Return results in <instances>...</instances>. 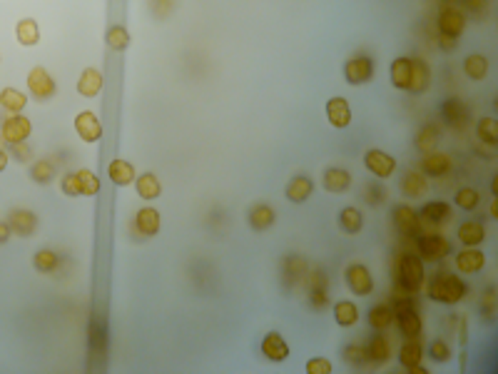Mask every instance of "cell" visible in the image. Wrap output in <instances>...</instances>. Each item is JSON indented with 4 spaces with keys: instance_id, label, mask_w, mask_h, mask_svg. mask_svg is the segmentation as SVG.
Instances as JSON below:
<instances>
[{
    "instance_id": "6da1fadb",
    "label": "cell",
    "mask_w": 498,
    "mask_h": 374,
    "mask_svg": "<svg viewBox=\"0 0 498 374\" xmlns=\"http://www.w3.org/2000/svg\"><path fill=\"white\" fill-rule=\"evenodd\" d=\"M426 280V269H424V260L419 252H401L396 255L393 262V284L404 292V295H416L424 287Z\"/></svg>"
},
{
    "instance_id": "7a4b0ae2",
    "label": "cell",
    "mask_w": 498,
    "mask_h": 374,
    "mask_svg": "<svg viewBox=\"0 0 498 374\" xmlns=\"http://www.w3.org/2000/svg\"><path fill=\"white\" fill-rule=\"evenodd\" d=\"M466 292H468L466 282L459 275H453V272H441V275L433 277L431 284H429V300H433V302L439 304H448V307H451V304H459L466 297Z\"/></svg>"
},
{
    "instance_id": "3957f363",
    "label": "cell",
    "mask_w": 498,
    "mask_h": 374,
    "mask_svg": "<svg viewBox=\"0 0 498 374\" xmlns=\"http://www.w3.org/2000/svg\"><path fill=\"white\" fill-rule=\"evenodd\" d=\"M393 322L399 332L407 340H413V337H421V329H424V322H421L419 309H416V302L411 300V295L401 297L393 302Z\"/></svg>"
},
{
    "instance_id": "277c9868",
    "label": "cell",
    "mask_w": 498,
    "mask_h": 374,
    "mask_svg": "<svg viewBox=\"0 0 498 374\" xmlns=\"http://www.w3.org/2000/svg\"><path fill=\"white\" fill-rule=\"evenodd\" d=\"M413 240H416V252H419L424 262H439V260H444L451 252V242L444 235H439V232L424 230Z\"/></svg>"
},
{
    "instance_id": "5b68a950",
    "label": "cell",
    "mask_w": 498,
    "mask_h": 374,
    "mask_svg": "<svg viewBox=\"0 0 498 374\" xmlns=\"http://www.w3.org/2000/svg\"><path fill=\"white\" fill-rule=\"evenodd\" d=\"M344 80L349 85H367L374 80V60L369 55H351V58L344 63Z\"/></svg>"
},
{
    "instance_id": "8992f818",
    "label": "cell",
    "mask_w": 498,
    "mask_h": 374,
    "mask_svg": "<svg viewBox=\"0 0 498 374\" xmlns=\"http://www.w3.org/2000/svg\"><path fill=\"white\" fill-rule=\"evenodd\" d=\"M28 90H30V95H33L38 103H47L50 98H55L58 85H55V80L50 78V72L38 65L28 72Z\"/></svg>"
},
{
    "instance_id": "52a82bcc",
    "label": "cell",
    "mask_w": 498,
    "mask_h": 374,
    "mask_svg": "<svg viewBox=\"0 0 498 374\" xmlns=\"http://www.w3.org/2000/svg\"><path fill=\"white\" fill-rule=\"evenodd\" d=\"M436 25H439V35H448V38L459 40L466 30L464 10H459L456 6H444L441 8L439 18H436Z\"/></svg>"
},
{
    "instance_id": "ba28073f",
    "label": "cell",
    "mask_w": 498,
    "mask_h": 374,
    "mask_svg": "<svg viewBox=\"0 0 498 374\" xmlns=\"http://www.w3.org/2000/svg\"><path fill=\"white\" fill-rule=\"evenodd\" d=\"M391 217H393V227L401 232L404 237H416L419 232H424V225H421L419 220V212L413 210L411 205H396L391 210Z\"/></svg>"
},
{
    "instance_id": "9c48e42d",
    "label": "cell",
    "mask_w": 498,
    "mask_h": 374,
    "mask_svg": "<svg viewBox=\"0 0 498 374\" xmlns=\"http://www.w3.org/2000/svg\"><path fill=\"white\" fill-rule=\"evenodd\" d=\"M364 167L371 172L374 178L387 180L396 172V160H393L389 152L379 150V147H371V150L364 152Z\"/></svg>"
},
{
    "instance_id": "30bf717a",
    "label": "cell",
    "mask_w": 498,
    "mask_h": 374,
    "mask_svg": "<svg viewBox=\"0 0 498 374\" xmlns=\"http://www.w3.org/2000/svg\"><path fill=\"white\" fill-rule=\"evenodd\" d=\"M344 280H347V287L354 292L356 297H367L374 292V277L369 272L367 264H349L347 272H344Z\"/></svg>"
},
{
    "instance_id": "8fae6325",
    "label": "cell",
    "mask_w": 498,
    "mask_h": 374,
    "mask_svg": "<svg viewBox=\"0 0 498 374\" xmlns=\"http://www.w3.org/2000/svg\"><path fill=\"white\" fill-rule=\"evenodd\" d=\"M453 217L451 205L444 202V200H433V202H426L424 207L419 210V220L424 227L433 230V227H439V225H446L448 220Z\"/></svg>"
},
{
    "instance_id": "7c38bea8",
    "label": "cell",
    "mask_w": 498,
    "mask_h": 374,
    "mask_svg": "<svg viewBox=\"0 0 498 374\" xmlns=\"http://www.w3.org/2000/svg\"><path fill=\"white\" fill-rule=\"evenodd\" d=\"M75 132L80 135V140L87 145L98 143L102 138V123L92 110H83L75 115Z\"/></svg>"
},
{
    "instance_id": "4fadbf2b",
    "label": "cell",
    "mask_w": 498,
    "mask_h": 374,
    "mask_svg": "<svg viewBox=\"0 0 498 374\" xmlns=\"http://www.w3.org/2000/svg\"><path fill=\"white\" fill-rule=\"evenodd\" d=\"M0 132H3V140H6V143H25V140L30 138V132H33V125H30V120H28L23 112H13V115L3 123Z\"/></svg>"
},
{
    "instance_id": "5bb4252c",
    "label": "cell",
    "mask_w": 498,
    "mask_h": 374,
    "mask_svg": "<svg viewBox=\"0 0 498 374\" xmlns=\"http://www.w3.org/2000/svg\"><path fill=\"white\" fill-rule=\"evenodd\" d=\"M259 352L264 355V360L277 362V364H282V362L289 360V344L279 332H267L262 344H259Z\"/></svg>"
},
{
    "instance_id": "9a60e30c",
    "label": "cell",
    "mask_w": 498,
    "mask_h": 374,
    "mask_svg": "<svg viewBox=\"0 0 498 374\" xmlns=\"http://www.w3.org/2000/svg\"><path fill=\"white\" fill-rule=\"evenodd\" d=\"M431 85V67L426 60L411 58V78H409V90L411 95H424Z\"/></svg>"
},
{
    "instance_id": "2e32d148",
    "label": "cell",
    "mask_w": 498,
    "mask_h": 374,
    "mask_svg": "<svg viewBox=\"0 0 498 374\" xmlns=\"http://www.w3.org/2000/svg\"><path fill=\"white\" fill-rule=\"evenodd\" d=\"M367 357H369V364L384 367V364L391 360V340H389L384 332H376L367 344Z\"/></svg>"
},
{
    "instance_id": "e0dca14e",
    "label": "cell",
    "mask_w": 498,
    "mask_h": 374,
    "mask_svg": "<svg viewBox=\"0 0 498 374\" xmlns=\"http://www.w3.org/2000/svg\"><path fill=\"white\" fill-rule=\"evenodd\" d=\"M439 115L448 127H466L468 123V110L459 98H448L439 105Z\"/></svg>"
},
{
    "instance_id": "ac0fdd59",
    "label": "cell",
    "mask_w": 498,
    "mask_h": 374,
    "mask_svg": "<svg viewBox=\"0 0 498 374\" xmlns=\"http://www.w3.org/2000/svg\"><path fill=\"white\" fill-rule=\"evenodd\" d=\"M453 262H456V269L464 272V275H476L486 267V255L479 247H464L459 255L453 257Z\"/></svg>"
},
{
    "instance_id": "d6986e66",
    "label": "cell",
    "mask_w": 498,
    "mask_h": 374,
    "mask_svg": "<svg viewBox=\"0 0 498 374\" xmlns=\"http://www.w3.org/2000/svg\"><path fill=\"white\" fill-rule=\"evenodd\" d=\"M105 87V75L98 67H85L78 80V92L83 98H98Z\"/></svg>"
},
{
    "instance_id": "ffe728a7",
    "label": "cell",
    "mask_w": 498,
    "mask_h": 374,
    "mask_svg": "<svg viewBox=\"0 0 498 374\" xmlns=\"http://www.w3.org/2000/svg\"><path fill=\"white\" fill-rule=\"evenodd\" d=\"M160 227H162V215H160L155 207H142V210H138V215H135V230L140 232L142 237H155L160 232Z\"/></svg>"
},
{
    "instance_id": "44dd1931",
    "label": "cell",
    "mask_w": 498,
    "mask_h": 374,
    "mask_svg": "<svg viewBox=\"0 0 498 374\" xmlns=\"http://www.w3.org/2000/svg\"><path fill=\"white\" fill-rule=\"evenodd\" d=\"M448 170H451V158H448L446 152L431 150L421 160V172H424L426 178H444Z\"/></svg>"
},
{
    "instance_id": "7402d4cb",
    "label": "cell",
    "mask_w": 498,
    "mask_h": 374,
    "mask_svg": "<svg viewBox=\"0 0 498 374\" xmlns=\"http://www.w3.org/2000/svg\"><path fill=\"white\" fill-rule=\"evenodd\" d=\"M327 120L332 123V127H349L351 125V107H349L347 98H329L327 100Z\"/></svg>"
},
{
    "instance_id": "603a6c76",
    "label": "cell",
    "mask_w": 498,
    "mask_h": 374,
    "mask_svg": "<svg viewBox=\"0 0 498 374\" xmlns=\"http://www.w3.org/2000/svg\"><path fill=\"white\" fill-rule=\"evenodd\" d=\"M8 225H10V232L20 237H30L38 230V215L30 210H13L8 217Z\"/></svg>"
},
{
    "instance_id": "cb8c5ba5",
    "label": "cell",
    "mask_w": 498,
    "mask_h": 374,
    "mask_svg": "<svg viewBox=\"0 0 498 374\" xmlns=\"http://www.w3.org/2000/svg\"><path fill=\"white\" fill-rule=\"evenodd\" d=\"M309 304L312 309H324L329 307V295H327V275L324 269L312 272V282H309Z\"/></svg>"
},
{
    "instance_id": "d4e9b609",
    "label": "cell",
    "mask_w": 498,
    "mask_h": 374,
    "mask_svg": "<svg viewBox=\"0 0 498 374\" xmlns=\"http://www.w3.org/2000/svg\"><path fill=\"white\" fill-rule=\"evenodd\" d=\"M401 192L409 200H419L429 192V178L421 170H409L401 180Z\"/></svg>"
},
{
    "instance_id": "484cf974",
    "label": "cell",
    "mask_w": 498,
    "mask_h": 374,
    "mask_svg": "<svg viewBox=\"0 0 498 374\" xmlns=\"http://www.w3.org/2000/svg\"><path fill=\"white\" fill-rule=\"evenodd\" d=\"M459 242L464 247H479V245L486 242V227L481 220H466V222L459 225Z\"/></svg>"
},
{
    "instance_id": "4316f807",
    "label": "cell",
    "mask_w": 498,
    "mask_h": 374,
    "mask_svg": "<svg viewBox=\"0 0 498 374\" xmlns=\"http://www.w3.org/2000/svg\"><path fill=\"white\" fill-rule=\"evenodd\" d=\"M321 185L327 192H334V195H341L351 187V175L344 167H329L324 170V178H321Z\"/></svg>"
},
{
    "instance_id": "83f0119b",
    "label": "cell",
    "mask_w": 498,
    "mask_h": 374,
    "mask_svg": "<svg viewBox=\"0 0 498 374\" xmlns=\"http://www.w3.org/2000/svg\"><path fill=\"white\" fill-rule=\"evenodd\" d=\"M312 192H314V183H312L307 175H296V178L289 180L284 195H287L289 202L302 205V202H307L309 197H312Z\"/></svg>"
},
{
    "instance_id": "f1b7e54d",
    "label": "cell",
    "mask_w": 498,
    "mask_h": 374,
    "mask_svg": "<svg viewBox=\"0 0 498 374\" xmlns=\"http://www.w3.org/2000/svg\"><path fill=\"white\" fill-rule=\"evenodd\" d=\"M249 227L255 232H264V230H269L272 225L277 222V212H274V207H269V205H264V202H259V205H255L252 210H249Z\"/></svg>"
},
{
    "instance_id": "f546056e",
    "label": "cell",
    "mask_w": 498,
    "mask_h": 374,
    "mask_svg": "<svg viewBox=\"0 0 498 374\" xmlns=\"http://www.w3.org/2000/svg\"><path fill=\"white\" fill-rule=\"evenodd\" d=\"M107 178L118 185V187H127V185L135 183V178H138V175H135V167H132L127 160L115 158L110 165H107Z\"/></svg>"
},
{
    "instance_id": "4dcf8cb0",
    "label": "cell",
    "mask_w": 498,
    "mask_h": 374,
    "mask_svg": "<svg viewBox=\"0 0 498 374\" xmlns=\"http://www.w3.org/2000/svg\"><path fill=\"white\" fill-rule=\"evenodd\" d=\"M132 185H135L138 195L142 197V200H147V202H152V200H158V197L162 195V183H160V178L155 172H142L140 178H135Z\"/></svg>"
},
{
    "instance_id": "1f68e13d",
    "label": "cell",
    "mask_w": 498,
    "mask_h": 374,
    "mask_svg": "<svg viewBox=\"0 0 498 374\" xmlns=\"http://www.w3.org/2000/svg\"><path fill=\"white\" fill-rule=\"evenodd\" d=\"M399 362L401 367L407 369H416L424 362V347H421V340L413 337V340H407L399 347Z\"/></svg>"
},
{
    "instance_id": "d6a6232c",
    "label": "cell",
    "mask_w": 498,
    "mask_h": 374,
    "mask_svg": "<svg viewBox=\"0 0 498 374\" xmlns=\"http://www.w3.org/2000/svg\"><path fill=\"white\" fill-rule=\"evenodd\" d=\"M439 140H441V127L436 123H429L424 125L419 132H416V140H413V145H416V150L419 152H431L439 147Z\"/></svg>"
},
{
    "instance_id": "836d02e7",
    "label": "cell",
    "mask_w": 498,
    "mask_h": 374,
    "mask_svg": "<svg viewBox=\"0 0 498 374\" xmlns=\"http://www.w3.org/2000/svg\"><path fill=\"white\" fill-rule=\"evenodd\" d=\"M307 260L299 255H289L287 260L282 262V272H284V284H294V282H302L304 277H307Z\"/></svg>"
},
{
    "instance_id": "e575fe53",
    "label": "cell",
    "mask_w": 498,
    "mask_h": 374,
    "mask_svg": "<svg viewBox=\"0 0 498 374\" xmlns=\"http://www.w3.org/2000/svg\"><path fill=\"white\" fill-rule=\"evenodd\" d=\"M389 78L396 90H409V78H411V58H396L389 67Z\"/></svg>"
},
{
    "instance_id": "d590c367",
    "label": "cell",
    "mask_w": 498,
    "mask_h": 374,
    "mask_svg": "<svg viewBox=\"0 0 498 374\" xmlns=\"http://www.w3.org/2000/svg\"><path fill=\"white\" fill-rule=\"evenodd\" d=\"M15 38H18L20 45H25V48L38 45V43H40L38 20H33V18H23V20H20L18 25H15Z\"/></svg>"
},
{
    "instance_id": "8d00e7d4",
    "label": "cell",
    "mask_w": 498,
    "mask_h": 374,
    "mask_svg": "<svg viewBox=\"0 0 498 374\" xmlns=\"http://www.w3.org/2000/svg\"><path fill=\"white\" fill-rule=\"evenodd\" d=\"M369 324L374 332H387L393 324V307L391 304H374L369 309Z\"/></svg>"
},
{
    "instance_id": "74e56055",
    "label": "cell",
    "mask_w": 498,
    "mask_h": 374,
    "mask_svg": "<svg viewBox=\"0 0 498 374\" xmlns=\"http://www.w3.org/2000/svg\"><path fill=\"white\" fill-rule=\"evenodd\" d=\"M464 72H466V78L473 80V83L486 80V75H488V58L481 53H471L464 60Z\"/></svg>"
},
{
    "instance_id": "f35d334b",
    "label": "cell",
    "mask_w": 498,
    "mask_h": 374,
    "mask_svg": "<svg viewBox=\"0 0 498 374\" xmlns=\"http://www.w3.org/2000/svg\"><path fill=\"white\" fill-rule=\"evenodd\" d=\"M334 322L339 327H354L359 322V307L351 300H339L334 304Z\"/></svg>"
},
{
    "instance_id": "ab89813d",
    "label": "cell",
    "mask_w": 498,
    "mask_h": 374,
    "mask_svg": "<svg viewBox=\"0 0 498 374\" xmlns=\"http://www.w3.org/2000/svg\"><path fill=\"white\" fill-rule=\"evenodd\" d=\"M25 105H28L25 92L15 90V87H3V90H0V107H6L8 112H23Z\"/></svg>"
},
{
    "instance_id": "60d3db41",
    "label": "cell",
    "mask_w": 498,
    "mask_h": 374,
    "mask_svg": "<svg viewBox=\"0 0 498 374\" xmlns=\"http://www.w3.org/2000/svg\"><path fill=\"white\" fill-rule=\"evenodd\" d=\"M453 202H456V207H459V210L473 212V210H479L481 192L473 190V187H459V190H456V195H453Z\"/></svg>"
},
{
    "instance_id": "b9f144b4",
    "label": "cell",
    "mask_w": 498,
    "mask_h": 374,
    "mask_svg": "<svg viewBox=\"0 0 498 374\" xmlns=\"http://www.w3.org/2000/svg\"><path fill=\"white\" fill-rule=\"evenodd\" d=\"M339 227L347 235H356V232H361V227H364V217H361V212L356 210V207H344V210L339 212Z\"/></svg>"
},
{
    "instance_id": "7bdbcfd3",
    "label": "cell",
    "mask_w": 498,
    "mask_h": 374,
    "mask_svg": "<svg viewBox=\"0 0 498 374\" xmlns=\"http://www.w3.org/2000/svg\"><path fill=\"white\" fill-rule=\"evenodd\" d=\"M33 267L38 269L40 275H50V272H55V269L60 267L58 252H53V249H40V252H35Z\"/></svg>"
},
{
    "instance_id": "ee69618b",
    "label": "cell",
    "mask_w": 498,
    "mask_h": 374,
    "mask_svg": "<svg viewBox=\"0 0 498 374\" xmlns=\"http://www.w3.org/2000/svg\"><path fill=\"white\" fill-rule=\"evenodd\" d=\"M476 138L484 145H498V123L493 118H481L476 125Z\"/></svg>"
},
{
    "instance_id": "f6af8a7d",
    "label": "cell",
    "mask_w": 498,
    "mask_h": 374,
    "mask_svg": "<svg viewBox=\"0 0 498 374\" xmlns=\"http://www.w3.org/2000/svg\"><path fill=\"white\" fill-rule=\"evenodd\" d=\"M75 180H78L80 195H98L100 192V180L92 170H75Z\"/></svg>"
},
{
    "instance_id": "bcb514c9",
    "label": "cell",
    "mask_w": 498,
    "mask_h": 374,
    "mask_svg": "<svg viewBox=\"0 0 498 374\" xmlns=\"http://www.w3.org/2000/svg\"><path fill=\"white\" fill-rule=\"evenodd\" d=\"M107 45L112 48V50H118V53H122V50H127L130 48V33H127V28L124 25H112L110 30H107Z\"/></svg>"
},
{
    "instance_id": "7dc6e473",
    "label": "cell",
    "mask_w": 498,
    "mask_h": 374,
    "mask_svg": "<svg viewBox=\"0 0 498 374\" xmlns=\"http://www.w3.org/2000/svg\"><path fill=\"white\" fill-rule=\"evenodd\" d=\"M30 178L38 185H47L55 180V165L50 160H38V163L30 167Z\"/></svg>"
},
{
    "instance_id": "c3c4849f",
    "label": "cell",
    "mask_w": 498,
    "mask_h": 374,
    "mask_svg": "<svg viewBox=\"0 0 498 374\" xmlns=\"http://www.w3.org/2000/svg\"><path fill=\"white\" fill-rule=\"evenodd\" d=\"M344 362H347L349 367H367L369 364L367 347H361V344H347V347H344Z\"/></svg>"
},
{
    "instance_id": "681fc988",
    "label": "cell",
    "mask_w": 498,
    "mask_h": 374,
    "mask_svg": "<svg viewBox=\"0 0 498 374\" xmlns=\"http://www.w3.org/2000/svg\"><path fill=\"white\" fill-rule=\"evenodd\" d=\"M429 357L433 362H439V364H446V362L451 360V347L446 344V340H433L429 344Z\"/></svg>"
},
{
    "instance_id": "f907efd6",
    "label": "cell",
    "mask_w": 498,
    "mask_h": 374,
    "mask_svg": "<svg viewBox=\"0 0 498 374\" xmlns=\"http://www.w3.org/2000/svg\"><path fill=\"white\" fill-rule=\"evenodd\" d=\"M364 200H367L371 207H376V205L384 202V200H387V190H384V185L369 183L367 187H364Z\"/></svg>"
},
{
    "instance_id": "816d5d0a",
    "label": "cell",
    "mask_w": 498,
    "mask_h": 374,
    "mask_svg": "<svg viewBox=\"0 0 498 374\" xmlns=\"http://www.w3.org/2000/svg\"><path fill=\"white\" fill-rule=\"evenodd\" d=\"M334 367H332V362L327 357H312L307 362V374H332Z\"/></svg>"
},
{
    "instance_id": "f5cc1de1",
    "label": "cell",
    "mask_w": 498,
    "mask_h": 374,
    "mask_svg": "<svg viewBox=\"0 0 498 374\" xmlns=\"http://www.w3.org/2000/svg\"><path fill=\"white\" fill-rule=\"evenodd\" d=\"M60 190L65 192L67 197H78V195H80V187H78V180H75V172H67L65 178L60 180Z\"/></svg>"
},
{
    "instance_id": "db71d44e",
    "label": "cell",
    "mask_w": 498,
    "mask_h": 374,
    "mask_svg": "<svg viewBox=\"0 0 498 374\" xmlns=\"http://www.w3.org/2000/svg\"><path fill=\"white\" fill-rule=\"evenodd\" d=\"M8 150H10V155L13 158H18V163H28L30 160V147H28L25 143H6Z\"/></svg>"
},
{
    "instance_id": "11a10c76",
    "label": "cell",
    "mask_w": 498,
    "mask_h": 374,
    "mask_svg": "<svg viewBox=\"0 0 498 374\" xmlns=\"http://www.w3.org/2000/svg\"><path fill=\"white\" fill-rule=\"evenodd\" d=\"M456 45H459V40H456V38H448V35H439V48L444 50V53H453V50H456Z\"/></svg>"
},
{
    "instance_id": "9f6ffc18",
    "label": "cell",
    "mask_w": 498,
    "mask_h": 374,
    "mask_svg": "<svg viewBox=\"0 0 498 374\" xmlns=\"http://www.w3.org/2000/svg\"><path fill=\"white\" fill-rule=\"evenodd\" d=\"M10 240V225L0 220V245H6Z\"/></svg>"
},
{
    "instance_id": "6f0895ef",
    "label": "cell",
    "mask_w": 498,
    "mask_h": 374,
    "mask_svg": "<svg viewBox=\"0 0 498 374\" xmlns=\"http://www.w3.org/2000/svg\"><path fill=\"white\" fill-rule=\"evenodd\" d=\"M466 6L471 8V10H479V8H486V0H464Z\"/></svg>"
},
{
    "instance_id": "680465c9",
    "label": "cell",
    "mask_w": 498,
    "mask_h": 374,
    "mask_svg": "<svg viewBox=\"0 0 498 374\" xmlns=\"http://www.w3.org/2000/svg\"><path fill=\"white\" fill-rule=\"evenodd\" d=\"M8 163H10V158H8V152H6V150H0V172L6 170Z\"/></svg>"
},
{
    "instance_id": "91938a15",
    "label": "cell",
    "mask_w": 498,
    "mask_h": 374,
    "mask_svg": "<svg viewBox=\"0 0 498 374\" xmlns=\"http://www.w3.org/2000/svg\"><path fill=\"white\" fill-rule=\"evenodd\" d=\"M491 215H493V217L498 215V200H493V205H491Z\"/></svg>"
},
{
    "instance_id": "94428289",
    "label": "cell",
    "mask_w": 498,
    "mask_h": 374,
    "mask_svg": "<svg viewBox=\"0 0 498 374\" xmlns=\"http://www.w3.org/2000/svg\"><path fill=\"white\" fill-rule=\"evenodd\" d=\"M493 195H498V175L493 178Z\"/></svg>"
},
{
    "instance_id": "6125c7cd",
    "label": "cell",
    "mask_w": 498,
    "mask_h": 374,
    "mask_svg": "<svg viewBox=\"0 0 498 374\" xmlns=\"http://www.w3.org/2000/svg\"><path fill=\"white\" fill-rule=\"evenodd\" d=\"M3 145H6V140H3V132H0V150H3Z\"/></svg>"
}]
</instances>
